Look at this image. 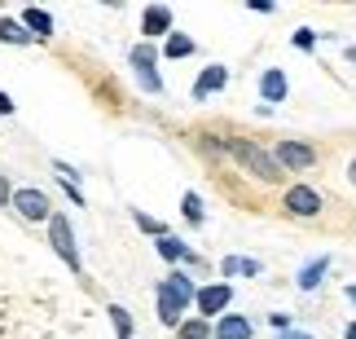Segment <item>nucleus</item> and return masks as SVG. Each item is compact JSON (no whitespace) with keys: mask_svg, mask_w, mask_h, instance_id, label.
<instances>
[{"mask_svg":"<svg viewBox=\"0 0 356 339\" xmlns=\"http://www.w3.org/2000/svg\"><path fill=\"white\" fill-rule=\"evenodd\" d=\"M0 339H88V304L0 234Z\"/></svg>","mask_w":356,"mask_h":339,"instance_id":"f257e3e1","label":"nucleus"},{"mask_svg":"<svg viewBox=\"0 0 356 339\" xmlns=\"http://www.w3.org/2000/svg\"><path fill=\"white\" fill-rule=\"evenodd\" d=\"M225 164L242 168L255 185H264V189H286V185H291V176L277 168L273 150H268V145L259 141V137H251V132H234V128H225Z\"/></svg>","mask_w":356,"mask_h":339,"instance_id":"f03ea898","label":"nucleus"},{"mask_svg":"<svg viewBox=\"0 0 356 339\" xmlns=\"http://www.w3.org/2000/svg\"><path fill=\"white\" fill-rule=\"evenodd\" d=\"M325 212H330V203L317 185L308 181H291L286 189H277V216L291 225H308V229H321L325 225Z\"/></svg>","mask_w":356,"mask_h":339,"instance_id":"7ed1b4c3","label":"nucleus"},{"mask_svg":"<svg viewBox=\"0 0 356 339\" xmlns=\"http://www.w3.org/2000/svg\"><path fill=\"white\" fill-rule=\"evenodd\" d=\"M273 159H277V168H282L286 176H308V172H317V168H321L325 150H321L317 141L282 137V141H273Z\"/></svg>","mask_w":356,"mask_h":339,"instance_id":"20e7f679","label":"nucleus"},{"mask_svg":"<svg viewBox=\"0 0 356 339\" xmlns=\"http://www.w3.org/2000/svg\"><path fill=\"white\" fill-rule=\"evenodd\" d=\"M49 247H53V255H58L75 278L84 274V255H79V242H75V229H71V216H66V212L49 216Z\"/></svg>","mask_w":356,"mask_h":339,"instance_id":"39448f33","label":"nucleus"},{"mask_svg":"<svg viewBox=\"0 0 356 339\" xmlns=\"http://www.w3.org/2000/svg\"><path fill=\"white\" fill-rule=\"evenodd\" d=\"M159 45H132L128 49V62H132V71H136V84H141L145 93H163V75H159Z\"/></svg>","mask_w":356,"mask_h":339,"instance_id":"423d86ee","label":"nucleus"},{"mask_svg":"<svg viewBox=\"0 0 356 339\" xmlns=\"http://www.w3.org/2000/svg\"><path fill=\"white\" fill-rule=\"evenodd\" d=\"M194 304H198V317L202 322H216V317L234 313V282H202Z\"/></svg>","mask_w":356,"mask_h":339,"instance_id":"0eeeda50","label":"nucleus"},{"mask_svg":"<svg viewBox=\"0 0 356 339\" xmlns=\"http://www.w3.org/2000/svg\"><path fill=\"white\" fill-rule=\"evenodd\" d=\"M9 207L18 212L26 225H49L53 198L44 194V189H35V185H22V189H13V203H9Z\"/></svg>","mask_w":356,"mask_h":339,"instance_id":"6e6552de","label":"nucleus"},{"mask_svg":"<svg viewBox=\"0 0 356 339\" xmlns=\"http://www.w3.org/2000/svg\"><path fill=\"white\" fill-rule=\"evenodd\" d=\"M286 97H291V79H286L282 66H268V71H259V102H264V111L282 106Z\"/></svg>","mask_w":356,"mask_h":339,"instance_id":"1a4fd4ad","label":"nucleus"},{"mask_svg":"<svg viewBox=\"0 0 356 339\" xmlns=\"http://www.w3.org/2000/svg\"><path fill=\"white\" fill-rule=\"evenodd\" d=\"M159 287L168 291L172 300H176V304H181L185 313H189V308H194V300H198V287H202V282H194V278L185 274V269H168V278H163Z\"/></svg>","mask_w":356,"mask_h":339,"instance_id":"9d476101","label":"nucleus"},{"mask_svg":"<svg viewBox=\"0 0 356 339\" xmlns=\"http://www.w3.org/2000/svg\"><path fill=\"white\" fill-rule=\"evenodd\" d=\"M225 88H229V66L211 62V66H202V75L194 79L189 97H194V102H207V97H216V93H225Z\"/></svg>","mask_w":356,"mask_h":339,"instance_id":"9b49d317","label":"nucleus"},{"mask_svg":"<svg viewBox=\"0 0 356 339\" xmlns=\"http://www.w3.org/2000/svg\"><path fill=\"white\" fill-rule=\"evenodd\" d=\"M172 9L168 5H145L141 13V36H145V45H154V40H168L172 36Z\"/></svg>","mask_w":356,"mask_h":339,"instance_id":"f8f14e48","label":"nucleus"},{"mask_svg":"<svg viewBox=\"0 0 356 339\" xmlns=\"http://www.w3.org/2000/svg\"><path fill=\"white\" fill-rule=\"evenodd\" d=\"M211 339H255V322L242 313H225L211 322Z\"/></svg>","mask_w":356,"mask_h":339,"instance_id":"ddd939ff","label":"nucleus"},{"mask_svg":"<svg viewBox=\"0 0 356 339\" xmlns=\"http://www.w3.org/2000/svg\"><path fill=\"white\" fill-rule=\"evenodd\" d=\"M330 265H334V255H317V260H308L304 269H299L295 274V287L304 291V295H312L325 282V274H330Z\"/></svg>","mask_w":356,"mask_h":339,"instance_id":"4468645a","label":"nucleus"},{"mask_svg":"<svg viewBox=\"0 0 356 339\" xmlns=\"http://www.w3.org/2000/svg\"><path fill=\"white\" fill-rule=\"evenodd\" d=\"M216 269H220V282H234V278H259V274H264V265L251 260V255H225V260L216 265Z\"/></svg>","mask_w":356,"mask_h":339,"instance_id":"2eb2a0df","label":"nucleus"},{"mask_svg":"<svg viewBox=\"0 0 356 339\" xmlns=\"http://www.w3.org/2000/svg\"><path fill=\"white\" fill-rule=\"evenodd\" d=\"M163 58H168V62H185V58H194V53H198V40L194 36H185V31H172L168 40H163Z\"/></svg>","mask_w":356,"mask_h":339,"instance_id":"dca6fc26","label":"nucleus"},{"mask_svg":"<svg viewBox=\"0 0 356 339\" xmlns=\"http://www.w3.org/2000/svg\"><path fill=\"white\" fill-rule=\"evenodd\" d=\"M154 313H159V326H168V331H176V326L185 322V308L176 304V300H172V295L163 291V287L154 291Z\"/></svg>","mask_w":356,"mask_h":339,"instance_id":"f3484780","label":"nucleus"},{"mask_svg":"<svg viewBox=\"0 0 356 339\" xmlns=\"http://www.w3.org/2000/svg\"><path fill=\"white\" fill-rule=\"evenodd\" d=\"M18 22L35 36V45H40V40H49V36H53V26H58V22H53V13H44V9H22V18H18Z\"/></svg>","mask_w":356,"mask_h":339,"instance_id":"a211bd4d","label":"nucleus"},{"mask_svg":"<svg viewBox=\"0 0 356 339\" xmlns=\"http://www.w3.org/2000/svg\"><path fill=\"white\" fill-rule=\"evenodd\" d=\"M154 251L163 255V260H168L172 269H181V260L189 255V247H185V238H176V234H163L159 242H154Z\"/></svg>","mask_w":356,"mask_h":339,"instance_id":"6ab92c4d","label":"nucleus"},{"mask_svg":"<svg viewBox=\"0 0 356 339\" xmlns=\"http://www.w3.org/2000/svg\"><path fill=\"white\" fill-rule=\"evenodd\" d=\"M0 45H35V36L26 31L18 18H9V13H5V18H0Z\"/></svg>","mask_w":356,"mask_h":339,"instance_id":"aec40b11","label":"nucleus"},{"mask_svg":"<svg viewBox=\"0 0 356 339\" xmlns=\"http://www.w3.org/2000/svg\"><path fill=\"white\" fill-rule=\"evenodd\" d=\"M106 317H111V326H115V339H132V313H128V308H123V304H111V308H106Z\"/></svg>","mask_w":356,"mask_h":339,"instance_id":"412c9836","label":"nucleus"},{"mask_svg":"<svg viewBox=\"0 0 356 339\" xmlns=\"http://www.w3.org/2000/svg\"><path fill=\"white\" fill-rule=\"evenodd\" d=\"M181 216H185V225H202V221H207V212H202V198L194 194V189H185V194H181Z\"/></svg>","mask_w":356,"mask_h":339,"instance_id":"4be33fe9","label":"nucleus"},{"mask_svg":"<svg viewBox=\"0 0 356 339\" xmlns=\"http://www.w3.org/2000/svg\"><path fill=\"white\" fill-rule=\"evenodd\" d=\"M176 339H211V322H202V317H185L181 326H176Z\"/></svg>","mask_w":356,"mask_h":339,"instance_id":"5701e85b","label":"nucleus"},{"mask_svg":"<svg viewBox=\"0 0 356 339\" xmlns=\"http://www.w3.org/2000/svg\"><path fill=\"white\" fill-rule=\"evenodd\" d=\"M132 221H136V229H141V234H149L154 242H159L163 234H168V225H163L159 216H149V212H136V207H132Z\"/></svg>","mask_w":356,"mask_h":339,"instance_id":"b1692460","label":"nucleus"},{"mask_svg":"<svg viewBox=\"0 0 356 339\" xmlns=\"http://www.w3.org/2000/svg\"><path fill=\"white\" fill-rule=\"evenodd\" d=\"M317 40H321V31H312V26H295V31H291V49L312 53V49H317Z\"/></svg>","mask_w":356,"mask_h":339,"instance_id":"393cba45","label":"nucleus"},{"mask_svg":"<svg viewBox=\"0 0 356 339\" xmlns=\"http://www.w3.org/2000/svg\"><path fill=\"white\" fill-rule=\"evenodd\" d=\"M181 269H185V274H189V278H194V282L211 274V265H207V260H202V255H198L194 247H189V255H185V260H181Z\"/></svg>","mask_w":356,"mask_h":339,"instance_id":"a878e982","label":"nucleus"},{"mask_svg":"<svg viewBox=\"0 0 356 339\" xmlns=\"http://www.w3.org/2000/svg\"><path fill=\"white\" fill-rule=\"evenodd\" d=\"M268 326H273V331L282 335V331H291L295 322H291V313H268Z\"/></svg>","mask_w":356,"mask_h":339,"instance_id":"bb28decb","label":"nucleus"},{"mask_svg":"<svg viewBox=\"0 0 356 339\" xmlns=\"http://www.w3.org/2000/svg\"><path fill=\"white\" fill-rule=\"evenodd\" d=\"M246 9H251V13H268V18H273V13H277V0H251Z\"/></svg>","mask_w":356,"mask_h":339,"instance_id":"cd10ccee","label":"nucleus"},{"mask_svg":"<svg viewBox=\"0 0 356 339\" xmlns=\"http://www.w3.org/2000/svg\"><path fill=\"white\" fill-rule=\"evenodd\" d=\"M13 203V185H9V176H0V207H9Z\"/></svg>","mask_w":356,"mask_h":339,"instance_id":"c85d7f7f","label":"nucleus"},{"mask_svg":"<svg viewBox=\"0 0 356 339\" xmlns=\"http://www.w3.org/2000/svg\"><path fill=\"white\" fill-rule=\"evenodd\" d=\"M273 339H317V335H308V331H299V326H291V331H282V335H273Z\"/></svg>","mask_w":356,"mask_h":339,"instance_id":"c756f323","label":"nucleus"},{"mask_svg":"<svg viewBox=\"0 0 356 339\" xmlns=\"http://www.w3.org/2000/svg\"><path fill=\"white\" fill-rule=\"evenodd\" d=\"M343 176H348V185L356 189V150H352V159H348V168H343Z\"/></svg>","mask_w":356,"mask_h":339,"instance_id":"7c9ffc66","label":"nucleus"},{"mask_svg":"<svg viewBox=\"0 0 356 339\" xmlns=\"http://www.w3.org/2000/svg\"><path fill=\"white\" fill-rule=\"evenodd\" d=\"M0 115H13V97H9L5 88H0Z\"/></svg>","mask_w":356,"mask_h":339,"instance_id":"2f4dec72","label":"nucleus"},{"mask_svg":"<svg viewBox=\"0 0 356 339\" xmlns=\"http://www.w3.org/2000/svg\"><path fill=\"white\" fill-rule=\"evenodd\" d=\"M343 300H348V304H356V282H348V287H343Z\"/></svg>","mask_w":356,"mask_h":339,"instance_id":"473e14b6","label":"nucleus"},{"mask_svg":"<svg viewBox=\"0 0 356 339\" xmlns=\"http://www.w3.org/2000/svg\"><path fill=\"white\" fill-rule=\"evenodd\" d=\"M343 339H356V322H348V326H343Z\"/></svg>","mask_w":356,"mask_h":339,"instance_id":"72a5a7b5","label":"nucleus"},{"mask_svg":"<svg viewBox=\"0 0 356 339\" xmlns=\"http://www.w3.org/2000/svg\"><path fill=\"white\" fill-rule=\"evenodd\" d=\"M343 58H348V62H356V45H348V49H343Z\"/></svg>","mask_w":356,"mask_h":339,"instance_id":"f704fd0d","label":"nucleus"},{"mask_svg":"<svg viewBox=\"0 0 356 339\" xmlns=\"http://www.w3.org/2000/svg\"><path fill=\"white\" fill-rule=\"evenodd\" d=\"M352 229H356V225H352Z\"/></svg>","mask_w":356,"mask_h":339,"instance_id":"c9c22d12","label":"nucleus"}]
</instances>
